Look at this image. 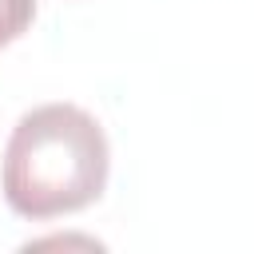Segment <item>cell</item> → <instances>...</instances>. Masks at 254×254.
<instances>
[{
    "label": "cell",
    "instance_id": "cell-1",
    "mask_svg": "<svg viewBox=\"0 0 254 254\" xmlns=\"http://www.w3.org/2000/svg\"><path fill=\"white\" fill-rule=\"evenodd\" d=\"M111 171V147L99 119L75 103H44L20 115L4 147V202L32 222L91 206Z\"/></svg>",
    "mask_w": 254,
    "mask_h": 254
},
{
    "label": "cell",
    "instance_id": "cell-2",
    "mask_svg": "<svg viewBox=\"0 0 254 254\" xmlns=\"http://www.w3.org/2000/svg\"><path fill=\"white\" fill-rule=\"evenodd\" d=\"M36 20V0H0V48L20 40Z\"/></svg>",
    "mask_w": 254,
    "mask_h": 254
}]
</instances>
